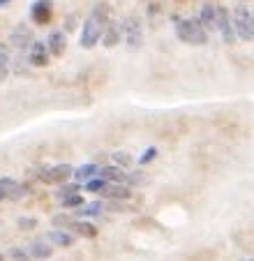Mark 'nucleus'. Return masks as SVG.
I'll return each mask as SVG.
<instances>
[{
	"label": "nucleus",
	"mask_w": 254,
	"mask_h": 261,
	"mask_svg": "<svg viewBox=\"0 0 254 261\" xmlns=\"http://www.w3.org/2000/svg\"><path fill=\"white\" fill-rule=\"evenodd\" d=\"M44 46H46V51H49V56L60 58V56L65 54V49H67V35L60 33V30H54V33L46 37Z\"/></svg>",
	"instance_id": "nucleus-10"
},
{
	"label": "nucleus",
	"mask_w": 254,
	"mask_h": 261,
	"mask_svg": "<svg viewBox=\"0 0 254 261\" xmlns=\"http://www.w3.org/2000/svg\"><path fill=\"white\" fill-rule=\"evenodd\" d=\"M49 245H54V247H72L74 245V236H69L67 231H63V229H54V231H49Z\"/></svg>",
	"instance_id": "nucleus-18"
},
{
	"label": "nucleus",
	"mask_w": 254,
	"mask_h": 261,
	"mask_svg": "<svg viewBox=\"0 0 254 261\" xmlns=\"http://www.w3.org/2000/svg\"><path fill=\"white\" fill-rule=\"evenodd\" d=\"M7 3H12V0H0V7H3V5H7Z\"/></svg>",
	"instance_id": "nucleus-33"
},
{
	"label": "nucleus",
	"mask_w": 254,
	"mask_h": 261,
	"mask_svg": "<svg viewBox=\"0 0 254 261\" xmlns=\"http://www.w3.org/2000/svg\"><path fill=\"white\" fill-rule=\"evenodd\" d=\"M231 28H234V35L243 42H252L254 40V19L252 12L247 7H238L231 16Z\"/></svg>",
	"instance_id": "nucleus-3"
},
{
	"label": "nucleus",
	"mask_w": 254,
	"mask_h": 261,
	"mask_svg": "<svg viewBox=\"0 0 254 261\" xmlns=\"http://www.w3.org/2000/svg\"><path fill=\"white\" fill-rule=\"evenodd\" d=\"M0 261H3V254H0Z\"/></svg>",
	"instance_id": "nucleus-35"
},
{
	"label": "nucleus",
	"mask_w": 254,
	"mask_h": 261,
	"mask_svg": "<svg viewBox=\"0 0 254 261\" xmlns=\"http://www.w3.org/2000/svg\"><path fill=\"white\" fill-rule=\"evenodd\" d=\"M49 51H46L44 42H37L33 40V44L26 49V60H28V65H33V67H46L49 65Z\"/></svg>",
	"instance_id": "nucleus-8"
},
{
	"label": "nucleus",
	"mask_w": 254,
	"mask_h": 261,
	"mask_svg": "<svg viewBox=\"0 0 254 261\" xmlns=\"http://www.w3.org/2000/svg\"><path fill=\"white\" fill-rule=\"evenodd\" d=\"M54 16V0H35L30 5V19L37 25H46Z\"/></svg>",
	"instance_id": "nucleus-7"
},
{
	"label": "nucleus",
	"mask_w": 254,
	"mask_h": 261,
	"mask_svg": "<svg viewBox=\"0 0 254 261\" xmlns=\"http://www.w3.org/2000/svg\"><path fill=\"white\" fill-rule=\"evenodd\" d=\"M104 185H107V182H104L102 178H97V176H95V178H90V180L86 182L83 188L88 190V192H93V194H99V192H102V188H104Z\"/></svg>",
	"instance_id": "nucleus-25"
},
{
	"label": "nucleus",
	"mask_w": 254,
	"mask_h": 261,
	"mask_svg": "<svg viewBox=\"0 0 254 261\" xmlns=\"http://www.w3.org/2000/svg\"><path fill=\"white\" fill-rule=\"evenodd\" d=\"M26 252H28L30 259L46 261V259H51V256H54V245H49L46 241H33Z\"/></svg>",
	"instance_id": "nucleus-12"
},
{
	"label": "nucleus",
	"mask_w": 254,
	"mask_h": 261,
	"mask_svg": "<svg viewBox=\"0 0 254 261\" xmlns=\"http://www.w3.org/2000/svg\"><path fill=\"white\" fill-rule=\"evenodd\" d=\"M10 51H7L5 44H0V84L7 79V74H10Z\"/></svg>",
	"instance_id": "nucleus-20"
},
{
	"label": "nucleus",
	"mask_w": 254,
	"mask_h": 261,
	"mask_svg": "<svg viewBox=\"0 0 254 261\" xmlns=\"http://www.w3.org/2000/svg\"><path fill=\"white\" fill-rule=\"evenodd\" d=\"M199 23L206 33H208V30H215V5H213V3H206V5L201 7Z\"/></svg>",
	"instance_id": "nucleus-16"
},
{
	"label": "nucleus",
	"mask_w": 254,
	"mask_h": 261,
	"mask_svg": "<svg viewBox=\"0 0 254 261\" xmlns=\"http://www.w3.org/2000/svg\"><path fill=\"white\" fill-rule=\"evenodd\" d=\"M111 158H113V164H116V167H120V169H127V167H132V164H134V158L130 153H125V150H116Z\"/></svg>",
	"instance_id": "nucleus-23"
},
{
	"label": "nucleus",
	"mask_w": 254,
	"mask_h": 261,
	"mask_svg": "<svg viewBox=\"0 0 254 261\" xmlns=\"http://www.w3.org/2000/svg\"><path fill=\"white\" fill-rule=\"evenodd\" d=\"M120 28H122V35H125V40H127V44H130V49H139V46H141V42H143V28H141L139 16H130V19H127Z\"/></svg>",
	"instance_id": "nucleus-5"
},
{
	"label": "nucleus",
	"mask_w": 254,
	"mask_h": 261,
	"mask_svg": "<svg viewBox=\"0 0 254 261\" xmlns=\"http://www.w3.org/2000/svg\"><path fill=\"white\" fill-rule=\"evenodd\" d=\"M97 171H99V167L97 164H81V167H77V171H72V178H74V182H88L90 178H95L97 176Z\"/></svg>",
	"instance_id": "nucleus-15"
},
{
	"label": "nucleus",
	"mask_w": 254,
	"mask_h": 261,
	"mask_svg": "<svg viewBox=\"0 0 254 261\" xmlns=\"http://www.w3.org/2000/svg\"><path fill=\"white\" fill-rule=\"evenodd\" d=\"M72 217H69V215H54V220H51V224H54V227L56 229H63V231H65V229H69V227H72Z\"/></svg>",
	"instance_id": "nucleus-24"
},
{
	"label": "nucleus",
	"mask_w": 254,
	"mask_h": 261,
	"mask_svg": "<svg viewBox=\"0 0 254 261\" xmlns=\"http://www.w3.org/2000/svg\"><path fill=\"white\" fill-rule=\"evenodd\" d=\"M176 37L183 44H192V46H204L208 42V33L201 28L199 19H178Z\"/></svg>",
	"instance_id": "nucleus-2"
},
{
	"label": "nucleus",
	"mask_w": 254,
	"mask_h": 261,
	"mask_svg": "<svg viewBox=\"0 0 254 261\" xmlns=\"http://www.w3.org/2000/svg\"><path fill=\"white\" fill-rule=\"evenodd\" d=\"M104 213V203L102 201H90V203H81L79 208H74L72 215L74 217H95Z\"/></svg>",
	"instance_id": "nucleus-17"
},
{
	"label": "nucleus",
	"mask_w": 254,
	"mask_h": 261,
	"mask_svg": "<svg viewBox=\"0 0 254 261\" xmlns=\"http://www.w3.org/2000/svg\"><path fill=\"white\" fill-rule=\"evenodd\" d=\"M72 25H74V14H72V16H67V23H65V30H67V33H69V30H74Z\"/></svg>",
	"instance_id": "nucleus-32"
},
{
	"label": "nucleus",
	"mask_w": 254,
	"mask_h": 261,
	"mask_svg": "<svg viewBox=\"0 0 254 261\" xmlns=\"http://www.w3.org/2000/svg\"><path fill=\"white\" fill-rule=\"evenodd\" d=\"M10 256H12L14 261H30L28 252L21 250V247H12V250H10Z\"/></svg>",
	"instance_id": "nucleus-30"
},
{
	"label": "nucleus",
	"mask_w": 254,
	"mask_h": 261,
	"mask_svg": "<svg viewBox=\"0 0 254 261\" xmlns=\"http://www.w3.org/2000/svg\"><path fill=\"white\" fill-rule=\"evenodd\" d=\"M240 261H252V259H240Z\"/></svg>",
	"instance_id": "nucleus-34"
},
{
	"label": "nucleus",
	"mask_w": 254,
	"mask_h": 261,
	"mask_svg": "<svg viewBox=\"0 0 254 261\" xmlns=\"http://www.w3.org/2000/svg\"><path fill=\"white\" fill-rule=\"evenodd\" d=\"M69 231H74L77 236H81V238H95V236H97V229H95V224H90V222H83V220H74L72 227H69Z\"/></svg>",
	"instance_id": "nucleus-19"
},
{
	"label": "nucleus",
	"mask_w": 254,
	"mask_h": 261,
	"mask_svg": "<svg viewBox=\"0 0 254 261\" xmlns=\"http://www.w3.org/2000/svg\"><path fill=\"white\" fill-rule=\"evenodd\" d=\"M120 40H122V28H120V23H116V21H109L107 28H104V33H102L104 46H107V49H113V46H116Z\"/></svg>",
	"instance_id": "nucleus-13"
},
{
	"label": "nucleus",
	"mask_w": 254,
	"mask_h": 261,
	"mask_svg": "<svg viewBox=\"0 0 254 261\" xmlns=\"http://www.w3.org/2000/svg\"><path fill=\"white\" fill-rule=\"evenodd\" d=\"M99 197L109 199V201H125V199L132 197V188L127 185H116V182H107L99 192Z\"/></svg>",
	"instance_id": "nucleus-11"
},
{
	"label": "nucleus",
	"mask_w": 254,
	"mask_h": 261,
	"mask_svg": "<svg viewBox=\"0 0 254 261\" xmlns=\"http://www.w3.org/2000/svg\"><path fill=\"white\" fill-rule=\"evenodd\" d=\"M14 188H16L14 178H0V201H10Z\"/></svg>",
	"instance_id": "nucleus-22"
},
{
	"label": "nucleus",
	"mask_w": 254,
	"mask_h": 261,
	"mask_svg": "<svg viewBox=\"0 0 254 261\" xmlns=\"http://www.w3.org/2000/svg\"><path fill=\"white\" fill-rule=\"evenodd\" d=\"M109 23V5L107 3H97L90 12V16L86 19L81 30V46L83 49H93L99 40H102V33Z\"/></svg>",
	"instance_id": "nucleus-1"
},
{
	"label": "nucleus",
	"mask_w": 254,
	"mask_h": 261,
	"mask_svg": "<svg viewBox=\"0 0 254 261\" xmlns=\"http://www.w3.org/2000/svg\"><path fill=\"white\" fill-rule=\"evenodd\" d=\"M125 182H130L132 188H134V185H146V178H143V173H141V171H132L130 176L125 178Z\"/></svg>",
	"instance_id": "nucleus-27"
},
{
	"label": "nucleus",
	"mask_w": 254,
	"mask_h": 261,
	"mask_svg": "<svg viewBox=\"0 0 254 261\" xmlns=\"http://www.w3.org/2000/svg\"><path fill=\"white\" fill-rule=\"evenodd\" d=\"M72 171L74 169L69 167V164H56V167L44 169V171L39 173V178H42V182H46V185H63V182L72 180Z\"/></svg>",
	"instance_id": "nucleus-4"
},
{
	"label": "nucleus",
	"mask_w": 254,
	"mask_h": 261,
	"mask_svg": "<svg viewBox=\"0 0 254 261\" xmlns=\"http://www.w3.org/2000/svg\"><path fill=\"white\" fill-rule=\"evenodd\" d=\"M97 178H102L104 182H116V185H122V182H125V178H127V173L122 171L120 167L111 164V167H99Z\"/></svg>",
	"instance_id": "nucleus-14"
},
{
	"label": "nucleus",
	"mask_w": 254,
	"mask_h": 261,
	"mask_svg": "<svg viewBox=\"0 0 254 261\" xmlns=\"http://www.w3.org/2000/svg\"><path fill=\"white\" fill-rule=\"evenodd\" d=\"M155 158H157V148H146L143 155L139 158V164H148V162H153Z\"/></svg>",
	"instance_id": "nucleus-29"
},
{
	"label": "nucleus",
	"mask_w": 254,
	"mask_h": 261,
	"mask_svg": "<svg viewBox=\"0 0 254 261\" xmlns=\"http://www.w3.org/2000/svg\"><path fill=\"white\" fill-rule=\"evenodd\" d=\"M79 192H81V185H79V182H63V185H58V194H56V197L63 201V199L74 197V194H79Z\"/></svg>",
	"instance_id": "nucleus-21"
},
{
	"label": "nucleus",
	"mask_w": 254,
	"mask_h": 261,
	"mask_svg": "<svg viewBox=\"0 0 254 261\" xmlns=\"http://www.w3.org/2000/svg\"><path fill=\"white\" fill-rule=\"evenodd\" d=\"M81 203H86V201H83V197H81V194H74V197L63 199V201H60V206H63V208H72V211H74V208H79Z\"/></svg>",
	"instance_id": "nucleus-26"
},
{
	"label": "nucleus",
	"mask_w": 254,
	"mask_h": 261,
	"mask_svg": "<svg viewBox=\"0 0 254 261\" xmlns=\"http://www.w3.org/2000/svg\"><path fill=\"white\" fill-rule=\"evenodd\" d=\"M215 30L222 33V40H224L226 44H234L236 42L234 28H231V16H229V12H226V7L215 5Z\"/></svg>",
	"instance_id": "nucleus-6"
},
{
	"label": "nucleus",
	"mask_w": 254,
	"mask_h": 261,
	"mask_svg": "<svg viewBox=\"0 0 254 261\" xmlns=\"http://www.w3.org/2000/svg\"><path fill=\"white\" fill-rule=\"evenodd\" d=\"M26 194H28V185H21V182H16V188H14V192H12L10 201H19V199H23Z\"/></svg>",
	"instance_id": "nucleus-28"
},
{
	"label": "nucleus",
	"mask_w": 254,
	"mask_h": 261,
	"mask_svg": "<svg viewBox=\"0 0 254 261\" xmlns=\"http://www.w3.org/2000/svg\"><path fill=\"white\" fill-rule=\"evenodd\" d=\"M35 224H37L35 220H19V227L21 229H28V231H30V229H35Z\"/></svg>",
	"instance_id": "nucleus-31"
},
{
	"label": "nucleus",
	"mask_w": 254,
	"mask_h": 261,
	"mask_svg": "<svg viewBox=\"0 0 254 261\" xmlns=\"http://www.w3.org/2000/svg\"><path fill=\"white\" fill-rule=\"evenodd\" d=\"M33 40H35V35L28 25H16L10 35V44L14 49H19V54H26V49L33 44Z\"/></svg>",
	"instance_id": "nucleus-9"
}]
</instances>
